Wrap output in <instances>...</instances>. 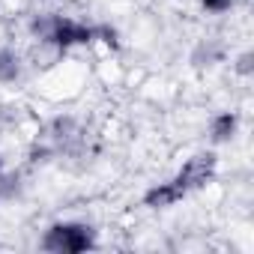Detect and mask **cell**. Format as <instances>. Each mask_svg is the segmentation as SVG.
I'll return each mask as SVG.
<instances>
[{
    "label": "cell",
    "mask_w": 254,
    "mask_h": 254,
    "mask_svg": "<svg viewBox=\"0 0 254 254\" xmlns=\"http://www.w3.org/2000/svg\"><path fill=\"white\" fill-rule=\"evenodd\" d=\"M45 251H57V254H78L93 248V230L87 224H54L45 239H42Z\"/></svg>",
    "instance_id": "obj_1"
},
{
    "label": "cell",
    "mask_w": 254,
    "mask_h": 254,
    "mask_svg": "<svg viewBox=\"0 0 254 254\" xmlns=\"http://www.w3.org/2000/svg\"><path fill=\"white\" fill-rule=\"evenodd\" d=\"M236 132V114H221L212 120V141H227Z\"/></svg>",
    "instance_id": "obj_5"
},
{
    "label": "cell",
    "mask_w": 254,
    "mask_h": 254,
    "mask_svg": "<svg viewBox=\"0 0 254 254\" xmlns=\"http://www.w3.org/2000/svg\"><path fill=\"white\" fill-rule=\"evenodd\" d=\"M96 36H105V42H108L111 48H117V45H120V42H117V33H114L111 27H99V30H96Z\"/></svg>",
    "instance_id": "obj_8"
},
{
    "label": "cell",
    "mask_w": 254,
    "mask_h": 254,
    "mask_svg": "<svg viewBox=\"0 0 254 254\" xmlns=\"http://www.w3.org/2000/svg\"><path fill=\"white\" fill-rule=\"evenodd\" d=\"M15 78H18V57L12 51H6V48H0V81L9 84Z\"/></svg>",
    "instance_id": "obj_6"
},
{
    "label": "cell",
    "mask_w": 254,
    "mask_h": 254,
    "mask_svg": "<svg viewBox=\"0 0 254 254\" xmlns=\"http://www.w3.org/2000/svg\"><path fill=\"white\" fill-rule=\"evenodd\" d=\"M0 168H3V162H0Z\"/></svg>",
    "instance_id": "obj_9"
},
{
    "label": "cell",
    "mask_w": 254,
    "mask_h": 254,
    "mask_svg": "<svg viewBox=\"0 0 254 254\" xmlns=\"http://www.w3.org/2000/svg\"><path fill=\"white\" fill-rule=\"evenodd\" d=\"M212 171H215V156L206 153V156H194V159H189V162L183 165V171H180L177 180L183 183L186 191H191V189L206 186V180L212 177Z\"/></svg>",
    "instance_id": "obj_3"
},
{
    "label": "cell",
    "mask_w": 254,
    "mask_h": 254,
    "mask_svg": "<svg viewBox=\"0 0 254 254\" xmlns=\"http://www.w3.org/2000/svg\"><path fill=\"white\" fill-rule=\"evenodd\" d=\"M93 36H96V30H90L84 24H75V21H66V18H54L48 24V39L57 48H69V45H78V42H90Z\"/></svg>",
    "instance_id": "obj_2"
},
{
    "label": "cell",
    "mask_w": 254,
    "mask_h": 254,
    "mask_svg": "<svg viewBox=\"0 0 254 254\" xmlns=\"http://www.w3.org/2000/svg\"><path fill=\"white\" fill-rule=\"evenodd\" d=\"M186 194H189V191L183 189V183H180V180H171V183H162V186L150 189L147 197H144V203H147V206H171V203L183 200Z\"/></svg>",
    "instance_id": "obj_4"
},
{
    "label": "cell",
    "mask_w": 254,
    "mask_h": 254,
    "mask_svg": "<svg viewBox=\"0 0 254 254\" xmlns=\"http://www.w3.org/2000/svg\"><path fill=\"white\" fill-rule=\"evenodd\" d=\"M230 3H233V0H203V9H209V12H224V9H230Z\"/></svg>",
    "instance_id": "obj_7"
}]
</instances>
